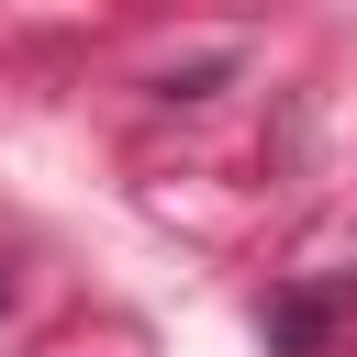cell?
<instances>
[{"label": "cell", "mask_w": 357, "mask_h": 357, "mask_svg": "<svg viewBox=\"0 0 357 357\" xmlns=\"http://www.w3.org/2000/svg\"><path fill=\"white\" fill-rule=\"evenodd\" d=\"M0 312H11V268H0Z\"/></svg>", "instance_id": "obj_1"}]
</instances>
